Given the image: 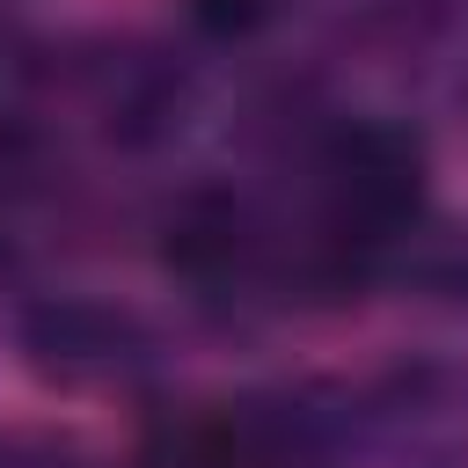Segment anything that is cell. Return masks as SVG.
Here are the masks:
<instances>
[{
	"label": "cell",
	"mask_w": 468,
	"mask_h": 468,
	"mask_svg": "<svg viewBox=\"0 0 468 468\" xmlns=\"http://www.w3.org/2000/svg\"><path fill=\"white\" fill-rule=\"evenodd\" d=\"M336 212L358 234H388L417 212V139L366 124L336 146Z\"/></svg>",
	"instance_id": "1"
},
{
	"label": "cell",
	"mask_w": 468,
	"mask_h": 468,
	"mask_svg": "<svg viewBox=\"0 0 468 468\" xmlns=\"http://www.w3.org/2000/svg\"><path fill=\"white\" fill-rule=\"evenodd\" d=\"M241 256V212L227 197H190L168 219V263L176 271H219Z\"/></svg>",
	"instance_id": "2"
},
{
	"label": "cell",
	"mask_w": 468,
	"mask_h": 468,
	"mask_svg": "<svg viewBox=\"0 0 468 468\" xmlns=\"http://www.w3.org/2000/svg\"><path fill=\"white\" fill-rule=\"evenodd\" d=\"M271 7H278V0H190V15H197L212 37H241V29H256Z\"/></svg>",
	"instance_id": "3"
}]
</instances>
